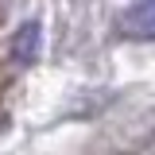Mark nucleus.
<instances>
[{"instance_id": "f257e3e1", "label": "nucleus", "mask_w": 155, "mask_h": 155, "mask_svg": "<svg viewBox=\"0 0 155 155\" xmlns=\"http://www.w3.org/2000/svg\"><path fill=\"white\" fill-rule=\"evenodd\" d=\"M120 31L132 39H155V0H136L120 19Z\"/></svg>"}, {"instance_id": "f03ea898", "label": "nucleus", "mask_w": 155, "mask_h": 155, "mask_svg": "<svg viewBox=\"0 0 155 155\" xmlns=\"http://www.w3.org/2000/svg\"><path fill=\"white\" fill-rule=\"evenodd\" d=\"M12 54H16V62H19V66H27V62L39 54V23H35V19L19 27L16 43H12Z\"/></svg>"}]
</instances>
